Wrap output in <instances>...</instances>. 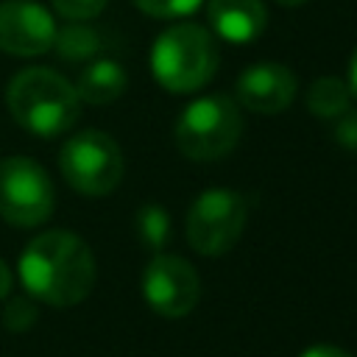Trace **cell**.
<instances>
[{
  "label": "cell",
  "mask_w": 357,
  "mask_h": 357,
  "mask_svg": "<svg viewBox=\"0 0 357 357\" xmlns=\"http://www.w3.org/2000/svg\"><path fill=\"white\" fill-rule=\"evenodd\" d=\"M8 290H11V271H8V265L0 259V301L8 296Z\"/></svg>",
  "instance_id": "21"
},
{
  "label": "cell",
  "mask_w": 357,
  "mask_h": 357,
  "mask_svg": "<svg viewBox=\"0 0 357 357\" xmlns=\"http://www.w3.org/2000/svg\"><path fill=\"white\" fill-rule=\"evenodd\" d=\"M53 184L45 167L28 156H8L0 162V218L31 229L53 212Z\"/></svg>",
  "instance_id": "7"
},
{
  "label": "cell",
  "mask_w": 357,
  "mask_h": 357,
  "mask_svg": "<svg viewBox=\"0 0 357 357\" xmlns=\"http://www.w3.org/2000/svg\"><path fill=\"white\" fill-rule=\"evenodd\" d=\"M151 70L167 92H195L209 84L218 70V45L206 28L178 22L156 36Z\"/></svg>",
  "instance_id": "3"
},
{
  "label": "cell",
  "mask_w": 357,
  "mask_h": 357,
  "mask_svg": "<svg viewBox=\"0 0 357 357\" xmlns=\"http://www.w3.org/2000/svg\"><path fill=\"white\" fill-rule=\"evenodd\" d=\"M139 6V11H145L148 17H159V20H173V17H187L192 14L204 0H134Z\"/></svg>",
  "instance_id": "16"
},
{
  "label": "cell",
  "mask_w": 357,
  "mask_h": 357,
  "mask_svg": "<svg viewBox=\"0 0 357 357\" xmlns=\"http://www.w3.org/2000/svg\"><path fill=\"white\" fill-rule=\"evenodd\" d=\"M137 231L148 248H162L170 234V215L159 204H145L137 212Z\"/></svg>",
  "instance_id": "15"
},
{
  "label": "cell",
  "mask_w": 357,
  "mask_h": 357,
  "mask_svg": "<svg viewBox=\"0 0 357 357\" xmlns=\"http://www.w3.org/2000/svg\"><path fill=\"white\" fill-rule=\"evenodd\" d=\"M6 106L25 131L39 137L64 134L81 114L75 86L50 67H28L17 73L6 86Z\"/></svg>",
  "instance_id": "2"
},
{
  "label": "cell",
  "mask_w": 357,
  "mask_h": 357,
  "mask_svg": "<svg viewBox=\"0 0 357 357\" xmlns=\"http://www.w3.org/2000/svg\"><path fill=\"white\" fill-rule=\"evenodd\" d=\"M237 103L257 114H276L296 98V75L282 64H254L237 78Z\"/></svg>",
  "instance_id": "10"
},
{
  "label": "cell",
  "mask_w": 357,
  "mask_h": 357,
  "mask_svg": "<svg viewBox=\"0 0 357 357\" xmlns=\"http://www.w3.org/2000/svg\"><path fill=\"white\" fill-rule=\"evenodd\" d=\"M206 17L212 31L231 45H248L259 39L268 25V11L262 0H209Z\"/></svg>",
  "instance_id": "11"
},
{
  "label": "cell",
  "mask_w": 357,
  "mask_h": 357,
  "mask_svg": "<svg viewBox=\"0 0 357 357\" xmlns=\"http://www.w3.org/2000/svg\"><path fill=\"white\" fill-rule=\"evenodd\" d=\"M335 137L343 148L357 151V114H346L337 126H335Z\"/></svg>",
  "instance_id": "19"
},
{
  "label": "cell",
  "mask_w": 357,
  "mask_h": 357,
  "mask_svg": "<svg viewBox=\"0 0 357 357\" xmlns=\"http://www.w3.org/2000/svg\"><path fill=\"white\" fill-rule=\"evenodd\" d=\"M349 92H351V98H357V50L351 53V61H349Z\"/></svg>",
  "instance_id": "22"
},
{
  "label": "cell",
  "mask_w": 357,
  "mask_h": 357,
  "mask_svg": "<svg viewBox=\"0 0 357 357\" xmlns=\"http://www.w3.org/2000/svg\"><path fill=\"white\" fill-rule=\"evenodd\" d=\"M273 3H279V6H284V8H293V6H301V3H307V0H273Z\"/></svg>",
  "instance_id": "23"
},
{
  "label": "cell",
  "mask_w": 357,
  "mask_h": 357,
  "mask_svg": "<svg viewBox=\"0 0 357 357\" xmlns=\"http://www.w3.org/2000/svg\"><path fill=\"white\" fill-rule=\"evenodd\" d=\"M53 47L67 61H84V59H92L103 47V39H100V33L95 28L81 25V22H73V25L56 31Z\"/></svg>",
  "instance_id": "14"
},
{
  "label": "cell",
  "mask_w": 357,
  "mask_h": 357,
  "mask_svg": "<svg viewBox=\"0 0 357 357\" xmlns=\"http://www.w3.org/2000/svg\"><path fill=\"white\" fill-rule=\"evenodd\" d=\"M56 42V22L50 11L33 0L0 3V50L28 59L47 53Z\"/></svg>",
  "instance_id": "9"
},
{
  "label": "cell",
  "mask_w": 357,
  "mask_h": 357,
  "mask_svg": "<svg viewBox=\"0 0 357 357\" xmlns=\"http://www.w3.org/2000/svg\"><path fill=\"white\" fill-rule=\"evenodd\" d=\"M349 100H351V92H349V84L335 78V75H321L310 92H307V106L312 114L324 117V120H332V117H340L346 109H349Z\"/></svg>",
  "instance_id": "13"
},
{
  "label": "cell",
  "mask_w": 357,
  "mask_h": 357,
  "mask_svg": "<svg viewBox=\"0 0 357 357\" xmlns=\"http://www.w3.org/2000/svg\"><path fill=\"white\" fill-rule=\"evenodd\" d=\"M106 3H109V0H53V8H56L64 20L84 22V20L98 17V14L106 8Z\"/></svg>",
  "instance_id": "18"
},
{
  "label": "cell",
  "mask_w": 357,
  "mask_h": 357,
  "mask_svg": "<svg viewBox=\"0 0 357 357\" xmlns=\"http://www.w3.org/2000/svg\"><path fill=\"white\" fill-rule=\"evenodd\" d=\"M243 134V117L231 98L206 95L192 100L176 120V145L187 159L212 162L234 151Z\"/></svg>",
  "instance_id": "4"
},
{
  "label": "cell",
  "mask_w": 357,
  "mask_h": 357,
  "mask_svg": "<svg viewBox=\"0 0 357 357\" xmlns=\"http://www.w3.org/2000/svg\"><path fill=\"white\" fill-rule=\"evenodd\" d=\"M248 223L245 198L229 187L204 190L187 212V240L204 257L231 251Z\"/></svg>",
  "instance_id": "6"
},
{
  "label": "cell",
  "mask_w": 357,
  "mask_h": 357,
  "mask_svg": "<svg viewBox=\"0 0 357 357\" xmlns=\"http://www.w3.org/2000/svg\"><path fill=\"white\" fill-rule=\"evenodd\" d=\"M142 296L156 315L181 318L195 310L201 298V279L187 259L156 254L142 273Z\"/></svg>",
  "instance_id": "8"
},
{
  "label": "cell",
  "mask_w": 357,
  "mask_h": 357,
  "mask_svg": "<svg viewBox=\"0 0 357 357\" xmlns=\"http://www.w3.org/2000/svg\"><path fill=\"white\" fill-rule=\"evenodd\" d=\"M126 84H128L126 70L114 59H98L81 73V78L75 84V92H78L81 100L100 106V103L117 100L126 92Z\"/></svg>",
  "instance_id": "12"
},
{
  "label": "cell",
  "mask_w": 357,
  "mask_h": 357,
  "mask_svg": "<svg viewBox=\"0 0 357 357\" xmlns=\"http://www.w3.org/2000/svg\"><path fill=\"white\" fill-rule=\"evenodd\" d=\"M61 176L81 195H109L123 178L120 145L103 131H81L70 137L59 151Z\"/></svg>",
  "instance_id": "5"
},
{
  "label": "cell",
  "mask_w": 357,
  "mask_h": 357,
  "mask_svg": "<svg viewBox=\"0 0 357 357\" xmlns=\"http://www.w3.org/2000/svg\"><path fill=\"white\" fill-rule=\"evenodd\" d=\"M3 324L11 332H25L36 324V307L31 304V298H11L3 310Z\"/></svg>",
  "instance_id": "17"
},
{
  "label": "cell",
  "mask_w": 357,
  "mask_h": 357,
  "mask_svg": "<svg viewBox=\"0 0 357 357\" xmlns=\"http://www.w3.org/2000/svg\"><path fill=\"white\" fill-rule=\"evenodd\" d=\"M20 279L33 298L50 307H73L95 287V257L75 231L53 229L25 245Z\"/></svg>",
  "instance_id": "1"
},
{
  "label": "cell",
  "mask_w": 357,
  "mask_h": 357,
  "mask_svg": "<svg viewBox=\"0 0 357 357\" xmlns=\"http://www.w3.org/2000/svg\"><path fill=\"white\" fill-rule=\"evenodd\" d=\"M298 357H351V354L343 351L340 346H332V343H315V346L304 349Z\"/></svg>",
  "instance_id": "20"
}]
</instances>
